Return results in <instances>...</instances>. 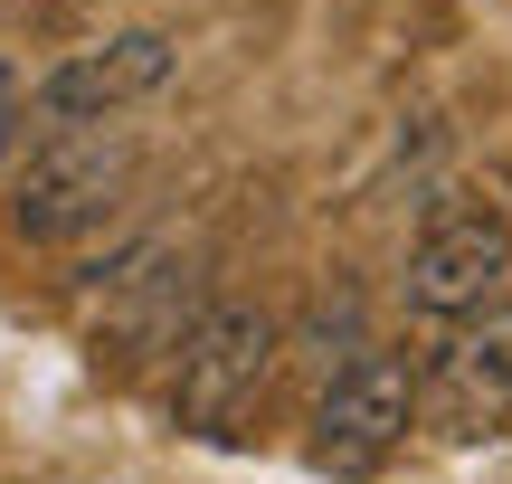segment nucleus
<instances>
[{"mask_svg": "<svg viewBox=\"0 0 512 484\" xmlns=\"http://www.w3.org/2000/svg\"><path fill=\"white\" fill-rule=\"evenodd\" d=\"M399 295L418 323H465L484 304H503L512 295V209L475 200V190H437L418 238H408Z\"/></svg>", "mask_w": 512, "mask_h": 484, "instance_id": "f257e3e1", "label": "nucleus"}, {"mask_svg": "<svg viewBox=\"0 0 512 484\" xmlns=\"http://www.w3.org/2000/svg\"><path fill=\"white\" fill-rule=\"evenodd\" d=\"M275 361H285V323L266 304H238V295L200 304V323L171 352V418L200 437H238V418L266 399Z\"/></svg>", "mask_w": 512, "mask_h": 484, "instance_id": "f03ea898", "label": "nucleus"}, {"mask_svg": "<svg viewBox=\"0 0 512 484\" xmlns=\"http://www.w3.org/2000/svg\"><path fill=\"white\" fill-rule=\"evenodd\" d=\"M76 314H86V333L105 342V352L143 361V352H181V333L200 323V304H190V257L181 238H133L114 247L105 266H86V285H76Z\"/></svg>", "mask_w": 512, "mask_h": 484, "instance_id": "7ed1b4c3", "label": "nucleus"}, {"mask_svg": "<svg viewBox=\"0 0 512 484\" xmlns=\"http://www.w3.org/2000/svg\"><path fill=\"white\" fill-rule=\"evenodd\" d=\"M124 190H133V143L124 133H105V124L48 133V143L29 152V171H19L10 228L38 238V247H67V238H86V228H105Z\"/></svg>", "mask_w": 512, "mask_h": 484, "instance_id": "20e7f679", "label": "nucleus"}, {"mask_svg": "<svg viewBox=\"0 0 512 484\" xmlns=\"http://www.w3.org/2000/svg\"><path fill=\"white\" fill-rule=\"evenodd\" d=\"M427 418V390L399 352H361L342 380H323L313 399V466L332 475H380L408 447V428Z\"/></svg>", "mask_w": 512, "mask_h": 484, "instance_id": "39448f33", "label": "nucleus"}, {"mask_svg": "<svg viewBox=\"0 0 512 484\" xmlns=\"http://www.w3.org/2000/svg\"><path fill=\"white\" fill-rule=\"evenodd\" d=\"M171 67H181V38L171 29H114V38H95V48L57 57V67L38 76L29 114H38V133H86V124H105V114L143 105L152 86H171Z\"/></svg>", "mask_w": 512, "mask_h": 484, "instance_id": "423d86ee", "label": "nucleus"}, {"mask_svg": "<svg viewBox=\"0 0 512 484\" xmlns=\"http://www.w3.org/2000/svg\"><path fill=\"white\" fill-rule=\"evenodd\" d=\"M418 390H427V428L456 437V447L503 428L512 418V295L465 314V323H446V342H437Z\"/></svg>", "mask_w": 512, "mask_h": 484, "instance_id": "0eeeda50", "label": "nucleus"}, {"mask_svg": "<svg viewBox=\"0 0 512 484\" xmlns=\"http://www.w3.org/2000/svg\"><path fill=\"white\" fill-rule=\"evenodd\" d=\"M294 352H304L323 380H342L361 352H380V342H370V314H361V285H332V295H313V314L294 323Z\"/></svg>", "mask_w": 512, "mask_h": 484, "instance_id": "6e6552de", "label": "nucleus"}, {"mask_svg": "<svg viewBox=\"0 0 512 484\" xmlns=\"http://www.w3.org/2000/svg\"><path fill=\"white\" fill-rule=\"evenodd\" d=\"M19 124H29V105H19V67H10V57H0V162H10Z\"/></svg>", "mask_w": 512, "mask_h": 484, "instance_id": "1a4fd4ad", "label": "nucleus"}]
</instances>
